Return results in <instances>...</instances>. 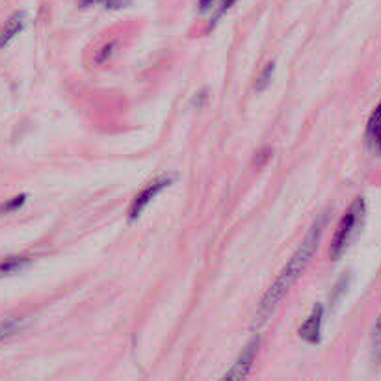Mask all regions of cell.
Listing matches in <instances>:
<instances>
[{
  "label": "cell",
  "instance_id": "cell-1",
  "mask_svg": "<svg viewBox=\"0 0 381 381\" xmlns=\"http://www.w3.org/2000/svg\"><path fill=\"white\" fill-rule=\"evenodd\" d=\"M325 220H327V216H320L313 223V227L309 229V233L305 234V238H303V242L296 250V253L291 257V261L286 262L283 272L279 273L275 281L272 283V286L262 296L261 303H259V309H257V324L259 325L266 324L270 316L273 314V311H275V307L286 296V292L292 289V284L296 283L300 275L303 273V270L309 266V262L313 261L314 253L318 250L320 238L324 234Z\"/></svg>",
  "mask_w": 381,
  "mask_h": 381
},
{
  "label": "cell",
  "instance_id": "cell-2",
  "mask_svg": "<svg viewBox=\"0 0 381 381\" xmlns=\"http://www.w3.org/2000/svg\"><path fill=\"white\" fill-rule=\"evenodd\" d=\"M364 211H366L364 200L357 197V200L352 201V205L348 206L346 212L342 214L335 234H333V240H331V259L333 261H339L344 255V251L348 250V245L353 240V234L357 233L359 225L363 223Z\"/></svg>",
  "mask_w": 381,
  "mask_h": 381
},
{
  "label": "cell",
  "instance_id": "cell-3",
  "mask_svg": "<svg viewBox=\"0 0 381 381\" xmlns=\"http://www.w3.org/2000/svg\"><path fill=\"white\" fill-rule=\"evenodd\" d=\"M259 348H261V339L255 337V339H251L245 348L240 352L238 359L234 361L233 366L227 370V374L223 375L220 381H244L248 378V374L253 368V363H255L257 353H259Z\"/></svg>",
  "mask_w": 381,
  "mask_h": 381
},
{
  "label": "cell",
  "instance_id": "cell-4",
  "mask_svg": "<svg viewBox=\"0 0 381 381\" xmlns=\"http://www.w3.org/2000/svg\"><path fill=\"white\" fill-rule=\"evenodd\" d=\"M170 184H171V177H160V179L151 182L149 186L143 188L142 192H138V195L134 197V201H132L131 209H129V220H131V222L138 220L140 214L145 211V206H147L149 203H151V201H153L154 197L164 190V188L170 186Z\"/></svg>",
  "mask_w": 381,
  "mask_h": 381
},
{
  "label": "cell",
  "instance_id": "cell-5",
  "mask_svg": "<svg viewBox=\"0 0 381 381\" xmlns=\"http://www.w3.org/2000/svg\"><path fill=\"white\" fill-rule=\"evenodd\" d=\"M322 318H324V307L316 303L313 309V313L309 314V318L305 320L300 327V337L309 344H318L322 339Z\"/></svg>",
  "mask_w": 381,
  "mask_h": 381
},
{
  "label": "cell",
  "instance_id": "cell-6",
  "mask_svg": "<svg viewBox=\"0 0 381 381\" xmlns=\"http://www.w3.org/2000/svg\"><path fill=\"white\" fill-rule=\"evenodd\" d=\"M24 24H26V15L24 12H15L12 17L8 19L4 29L0 32V49L6 47L8 43H12V40H15L21 32H23Z\"/></svg>",
  "mask_w": 381,
  "mask_h": 381
},
{
  "label": "cell",
  "instance_id": "cell-7",
  "mask_svg": "<svg viewBox=\"0 0 381 381\" xmlns=\"http://www.w3.org/2000/svg\"><path fill=\"white\" fill-rule=\"evenodd\" d=\"M366 142L374 153L381 154V104L375 108L366 125Z\"/></svg>",
  "mask_w": 381,
  "mask_h": 381
},
{
  "label": "cell",
  "instance_id": "cell-8",
  "mask_svg": "<svg viewBox=\"0 0 381 381\" xmlns=\"http://www.w3.org/2000/svg\"><path fill=\"white\" fill-rule=\"evenodd\" d=\"M29 264L30 257L26 255H13L8 257V259H2V261H0V279L21 272V270H24Z\"/></svg>",
  "mask_w": 381,
  "mask_h": 381
},
{
  "label": "cell",
  "instance_id": "cell-9",
  "mask_svg": "<svg viewBox=\"0 0 381 381\" xmlns=\"http://www.w3.org/2000/svg\"><path fill=\"white\" fill-rule=\"evenodd\" d=\"M372 355L374 363L381 364V313L374 324V333H372Z\"/></svg>",
  "mask_w": 381,
  "mask_h": 381
},
{
  "label": "cell",
  "instance_id": "cell-10",
  "mask_svg": "<svg viewBox=\"0 0 381 381\" xmlns=\"http://www.w3.org/2000/svg\"><path fill=\"white\" fill-rule=\"evenodd\" d=\"M23 325L19 320H6V322H0V342L6 341L8 337H13L21 330Z\"/></svg>",
  "mask_w": 381,
  "mask_h": 381
},
{
  "label": "cell",
  "instance_id": "cell-11",
  "mask_svg": "<svg viewBox=\"0 0 381 381\" xmlns=\"http://www.w3.org/2000/svg\"><path fill=\"white\" fill-rule=\"evenodd\" d=\"M24 201H26V194H19L15 195L13 200L6 201L4 205H0V212H12V211H17L19 206L24 205Z\"/></svg>",
  "mask_w": 381,
  "mask_h": 381
},
{
  "label": "cell",
  "instance_id": "cell-12",
  "mask_svg": "<svg viewBox=\"0 0 381 381\" xmlns=\"http://www.w3.org/2000/svg\"><path fill=\"white\" fill-rule=\"evenodd\" d=\"M272 71H273V63H270V65H268V67L262 71L261 76H259V80H257V84H255L257 90L261 91L266 88L268 82H270V79H272Z\"/></svg>",
  "mask_w": 381,
  "mask_h": 381
},
{
  "label": "cell",
  "instance_id": "cell-13",
  "mask_svg": "<svg viewBox=\"0 0 381 381\" xmlns=\"http://www.w3.org/2000/svg\"><path fill=\"white\" fill-rule=\"evenodd\" d=\"M114 49H115V43H106V45H104L103 49L99 51L97 58H95V62H97V63L106 62V60H108V58L112 56V52H114Z\"/></svg>",
  "mask_w": 381,
  "mask_h": 381
},
{
  "label": "cell",
  "instance_id": "cell-14",
  "mask_svg": "<svg viewBox=\"0 0 381 381\" xmlns=\"http://www.w3.org/2000/svg\"><path fill=\"white\" fill-rule=\"evenodd\" d=\"M132 0H103V6L106 10H121L131 4Z\"/></svg>",
  "mask_w": 381,
  "mask_h": 381
},
{
  "label": "cell",
  "instance_id": "cell-15",
  "mask_svg": "<svg viewBox=\"0 0 381 381\" xmlns=\"http://www.w3.org/2000/svg\"><path fill=\"white\" fill-rule=\"evenodd\" d=\"M93 4H103V0H80V8H90Z\"/></svg>",
  "mask_w": 381,
  "mask_h": 381
},
{
  "label": "cell",
  "instance_id": "cell-16",
  "mask_svg": "<svg viewBox=\"0 0 381 381\" xmlns=\"http://www.w3.org/2000/svg\"><path fill=\"white\" fill-rule=\"evenodd\" d=\"M212 2H214V0H200V10H201V12L209 10V8L212 6Z\"/></svg>",
  "mask_w": 381,
  "mask_h": 381
}]
</instances>
